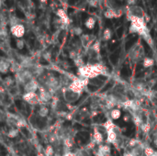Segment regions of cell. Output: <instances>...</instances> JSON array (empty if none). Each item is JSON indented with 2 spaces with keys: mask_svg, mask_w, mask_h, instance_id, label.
<instances>
[{
  "mask_svg": "<svg viewBox=\"0 0 157 156\" xmlns=\"http://www.w3.org/2000/svg\"><path fill=\"white\" fill-rule=\"evenodd\" d=\"M144 47L140 43L133 44L129 51V58L133 62H140L142 59L144 60Z\"/></svg>",
  "mask_w": 157,
  "mask_h": 156,
  "instance_id": "1",
  "label": "cell"
},
{
  "mask_svg": "<svg viewBox=\"0 0 157 156\" xmlns=\"http://www.w3.org/2000/svg\"><path fill=\"white\" fill-rule=\"evenodd\" d=\"M125 12L127 14V17L131 16V17H136L144 18V19H145V17H147V15L145 14L144 9L143 7H141L140 6H137V5L132 6H127Z\"/></svg>",
  "mask_w": 157,
  "mask_h": 156,
  "instance_id": "2",
  "label": "cell"
},
{
  "mask_svg": "<svg viewBox=\"0 0 157 156\" xmlns=\"http://www.w3.org/2000/svg\"><path fill=\"white\" fill-rule=\"evenodd\" d=\"M33 75H34V74H33V73H32L30 70H29V69H24V70L18 72V73L16 74V79H17V81L19 84H22V85L24 86V85H25L26 83H28L29 81L34 79V78H33Z\"/></svg>",
  "mask_w": 157,
  "mask_h": 156,
  "instance_id": "3",
  "label": "cell"
},
{
  "mask_svg": "<svg viewBox=\"0 0 157 156\" xmlns=\"http://www.w3.org/2000/svg\"><path fill=\"white\" fill-rule=\"evenodd\" d=\"M63 98H64L65 102H67L68 104L75 103L79 99V97H80V94H77V93L72 91L68 87L67 88H63Z\"/></svg>",
  "mask_w": 157,
  "mask_h": 156,
  "instance_id": "4",
  "label": "cell"
},
{
  "mask_svg": "<svg viewBox=\"0 0 157 156\" xmlns=\"http://www.w3.org/2000/svg\"><path fill=\"white\" fill-rule=\"evenodd\" d=\"M10 32L11 34L17 38V39H21L24 35H25V32H26V29H25V27L24 25H22L21 23H17L16 25H13L10 27Z\"/></svg>",
  "mask_w": 157,
  "mask_h": 156,
  "instance_id": "5",
  "label": "cell"
},
{
  "mask_svg": "<svg viewBox=\"0 0 157 156\" xmlns=\"http://www.w3.org/2000/svg\"><path fill=\"white\" fill-rule=\"evenodd\" d=\"M45 85L48 87V90L50 92H52V91H55V90H57L59 88V86L61 85V82H60V80L56 76L51 75V76H49L46 79Z\"/></svg>",
  "mask_w": 157,
  "mask_h": 156,
  "instance_id": "6",
  "label": "cell"
},
{
  "mask_svg": "<svg viewBox=\"0 0 157 156\" xmlns=\"http://www.w3.org/2000/svg\"><path fill=\"white\" fill-rule=\"evenodd\" d=\"M23 99L30 104V105H37L40 102V97L36 92H29V93H25L23 95Z\"/></svg>",
  "mask_w": 157,
  "mask_h": 156,
  "instance_id": "7",
  "label": "cell"
},
{
  "mask_svg": "<svg viewBox=\"0 0 157 156\" xmlns=\"http://www.w3.org/2000/svg\"><path fill=\"white\" fill-rule=\"evenodd\" d=\"M80 40H81L82 46L88 50L94 43L95 37L92 35H89V34H83L82 36H80Z\"/></svg>",
  "mask_w": 157,
  "mask_h": 156,
  "instance_id": "8",
  "label": "cell"
},
{
  "mask_svg": "<svg viewBox=\"0 0 157 156\" xmlns=\"http://www.w3.org/2000/svg\"><path fill=\"white\" fill-rule=\"evenodd\" d=\"M39 88V85L38 82L35 79H32L30 81H29L28 83H26L23 86V89L25 91V93H29V92H36Z\"/></svg>",
  "mask_w": 157,
  "mask_h": 156,
  "instance_id": "9",
  "label": "cell"
},
{
  "mask_svg": "<svg viewBox=\"0 0 157 156\" xmlns=\"http://www.w3.org/2000/svg\"><path fill=\"white\" fill-rule=\"evenodd\" d=\"M56 15H57V17H59V19L61 20V22H62L63 25H69V24H70L71 20H70V18H69L67 13H66L63 9H62V8L58 9L57 12H56Z\"/></svg>",
  "mask_w": 157,
  "mask_h": 156,
  "instance_id": "10",
  "label": "cell"
},
{
  "mask_svg": "<svg viewBox=\"0 0 157 156\" xmlns=\"http://www.w3.org/2000/svg\"><path fill=\"white\" fill-rule=\"evenodd\" d=\"M39 97H40V102L46 103V102H49L52 99V93L47 89L40 88V92L39 94Z\"/></svg>",
  "mask_w": 157,
  "mask_h": 156,
  "instance_id": "11",
  "label": "cell"
},
{
  "mask_svg": "<svg viewBox=\"0 0 157 156\" xmlns=\"http://www.w3.org/2000/svg\"><path fill=\"white\" fill-rule=\"evenodd\" d=\"M10 63L8 60H6V59H0V73L1 74H7L9 69H10Z\"/></svg>",
  "mask_w": 157,
  "mask_h": 156,
  "instance_id": "12",
  "label": "cell"
},
{
  "mask_svg": "<svg viewBox=\"0 0 157 156\" xmlns=\"http://www.w3.org/2000/svg\"><path fill=\"white\" fill-rule=\"evenodd\" d=\"M96 26V19L93 17H88L85 21V27L88 29H93Z\"/></svg>",
  "mask_w": 157,
  "mask_h": 156,
  "instance_id": "13",
  "label": "cell"
},
{
  "mask_svg": "<svg viewBox=\"0 0 157 156\" xmlns=\"http://www.w3.org/2000/svg\"><path fill=\"white\" fill-rule=\"evenodd\" d=\"M49 112H50V109L47 106L45 105H42L40 106V108H39L38 110V114L40 118H46L48 115H49Z\"/></svg>",
  "mask_w": 157,
  "mask_h": 156,
  "instance_id": "14",
  "label": "cell"
},
{
  "mask_svg": "<svg viewBox=\"0 0 157 156\" xmlns=\"http://www.w3.org/2000/svg\"><path fill=\"white\" fill-rule=\"evenodd\" d=\"M112 37V31L109 28H106L104 30H103V33H102V38L104 40H109Z\"/></svg>",
  "mask_w": 157,
  "mask_h": 156,
  "instance_id": "15",
  "label": "cell"
},
{
  "mask_svg": "<svg viewBox=\"0 0 157 156\" xmlns=\"http://www.w3.org/2000/svg\"><path fill=\"white\" fill-rule=\"evenodd\" d=\"M121 111L120 109H112L110 111V119L111 120H117L121 118Z\"/></svg>",
  "mask_w": 157,
  "mask_h": 156,
  "instance_id": "16",
  "label": "cell"
},
{
  "mask_svg": "<svg viewBox=\"0 0 157 156\" xmlns=\"http://www.w3.org/2000/svg\"><path fill=\"white\" fill-rule=\"evenodd\" d=\"M154 64H155V61H154V59L149 58V57H145V58H144V60H143V65H144L145 68L152 67Z\"/></svg>",
  "mask_w": 157,
  "mask_h": 156,
  "instance_id": "17",
  "label": "cell"
},
{
  "mask_svg": "<svg viewBox=\"0 0 157 156\" xmlns=\"http://www.w3.org/2000/svg\"><path fill=\"white\" fill-rule=\"evenodd\" d=\"M18 133H19V131H18V130L17 129H16V128H11L8 131H7V137L8 138H10V139H14V138H16L17 135H18Z\"/></svg>",
  "mask_w": 157,
  "mask_h": 156,
  "instance_id": "18",
  "label": "cell"
},
{
  "mask_svg": "<svg viewBox=\"0 0 157 156\" xmlns=\"http://www.w3.org/2000/svg\"><path fill=\"white\" fill-rule=\"evenodd\" d=\"M4 85L8 87V86H11L14 85V79L12 78V76H6L5 79H4Z\"/></svg>",
  "mask_w": 157,
  "mask_h": 156,
  "instance_id": "19",
  "label": "cell"
},
{
  "mask_svg": "<svg viewBox=\"0 0 157 156\" xmlns=\"http://www.w3.org/2000/svg\"><path fill=\"white\" fill-rule=\"evenodd\" d=\"M16 47L18 50H23L25 47V42L22 39H17L16 40Z\"/></svg>",
  "mask_w": 157,
  "mask_h": 156,
  "instance_id": "20",
  "label": "cell"
},
{
  "mask_svg": "<svg viewBox=\"0 0 157 156\" xmlns=\"http://www.w3.org/2000/svg\"><path fill=\"white\" fill-rule=\"evenodd\" d=\"M44 154H45V156H53V154H54V150H53V148L51 145H49V146H47L45 148Z\"/></svg>",
  "mask_w": 157,
  "mask_h": 156,
  "instance_id": "21",
  "label": "cell"
},
{
  "mask_svg": "<svg viewBox=\"0 0 157 156\" xmlns=\"http://www.w3.org/2000/svg\"><path fill=\"white\" fill-rule=\"evenodd\" d=\"M72 32L76 36H82L83 35V29L80 27H74L72 29Z\"/></svg>",
  "mask_w": 157,
  "mask_h": 156,
  "instance_id": "22",
  "label": "cell"
},
{
  "mask_svg": "<svg viewBox=\"0 0 157 156\" xmlns=\"http://www.w3.org/2000/svg\"><path fill=\"white\" fill-rule=\"evenodd\" d=\"M87 3H88L91 6H93V7H98V5H99V0H90V1H88Z\"/></svg>",
  "mask_w": 157,
  "mask_h": 156,
  "instance_id": "23",
  "label": "cell"
},
{
  "mask_svg": "<svg viewBox=\"0 0 157 156\" xmlns=\"http://www.w3.org/2000/svg\"><path fill=\"white\" fill-rule=\"evenodd\" d=\"M138 3V0H127V4L129 6H136Z\"/></svg>",
  "mask_w": 157,
  "mask_h": 156,
  "instance_id": "24",
  "label": "cell"
},
{
  "mask_svg": "<svg viewBox=\"0 0 157 156\" xmlns=\"http://www.w3.org/2000/svg\"><path fill=\"white\" fill-rule=\"evenodd\" d=\"M43 58H44L46 61H50L51 58H52V55H51L50 52H45V53H43Z\"/></svg>",
  "mask_w": 157,
  "mask_h": 156,
  "instance_id": "25",
  "label": "cell"
},
{
  "mask_svg": "<svg viewBox=\"0 0 157 156\" xmlns=\"http://www.w3.org/2000/svg\"><path fill=\"white\" fill-rule=\"evenodd\" d=\"M63 156H75V154H72V153H66L64 154Z\"/></svg>",
  "mask_w": 157,
  "mask_h": 156,
  "instance_id": "26",
  "label": "cell"
},
{
  "mask_svg": "<svg viewBox=\"0 0 157 156\" xmlns=\"http://www.w3.org/2000/svg\"><path fill=\"white\" fill-rule=\"evenodd\" d=\"M47 1H48V0H40V3H42V4H44V3H46Z\"/></svg>",
  "mask_w": 157,
  "mask_h": 156,
  "instance_id": "27",
  "label": "cell"
},
{
  "mask_svg": "<svg viewBox=\"0 0 157 156\" xmlns=\"http://www.w3.org/2000/svg\"><path fill=\"white\" fill-rule=\"evenodd\" d=\"M154 97H155V98L157 99V92H155V96H154Z\"/></svg>",
  "mask_w": 157,
  "mask_h": 156,
  "instance_id": "28",
  "label": "cell"
},
{
  "mask_svg": "<svg viewBox=\"0 0 157 156\" xmlns=\"http://www.w3.org/2000/svg\"><path fill=\"white\" fill-rule=\"evenodd\" d=\"M23 156H26V155H23Z\"/></svg>",
  "mask_w": 157,
  "mask_h": 156,
  "instance_id": "29",
  "label": "cell"
},
{
  "mask_svg": "<svg viewBox=\"0 0 157 156\" xmlns=\"http://www.w3.org/2000/svg\"><path fill=\"white\" fill-rule=\"evenodd\" d=\"M0 1H1V0H0Z\"/></svg>",
  "mask_w": 157,
  "mask_h": 156,
  "instance_id": "30",
  "label": "cell"
}]
</instances>
